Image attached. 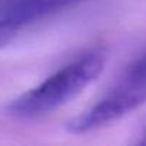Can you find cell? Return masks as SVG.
I'll return each instance as SVG.
<instances>
[{"label":"cell","instance_id":"1","mask_svg":"<svg viewBox=\"0 0 146 146\" xmlns=\"http://www.w3.org/2000/svg\"><path fill=\"white\" fill-rule=\"evenodd\" d=\"M105 60V53L99 49L82 53L42 83L9 102L6 112L20 119H36L60 109L99 76Z\"/></svg>","mask_w":146,"mask_h":146},{"label":"cell","instance_id":"2","mask_svg":"<svg viewBox=\"0 0 146 146\" xmlns=\"http://www.w3.org/2000/svg\"><path fill=\"white\" fill-rule=\"evenodd\" d=\"M146 102V54L132 62L113 88L92 108L69 122L72 133H86L112 125Z\"/></svg>","mask_w":146,"mask_h":146},{"label":"cell","instance_id":"3","mask_svg":"<svg viewBox=\"0 0 146 146\" xmlns=\"http://www.w3.org/2000/svg\"><path fill=\"white\" fill-rule=\"evenodd\" d=\"M83 0H0V49L30 26Z\"/></svg>","mask_w":146,"mask_h":146},{"label":"cell","instance_id":"4","mask_svg":"<svg viewBox=\"0 0 146 146\" xmlns=\"http://www.w3.org/2000/svg\"><path fill=\"white\" fill-rule=\"evenodd\" d=\"M140 143H142V145H146V132L143 133V137L140 139Z\"/></svg>","mask_w":146,"mask_h":146}]
</instances>
